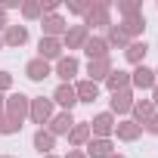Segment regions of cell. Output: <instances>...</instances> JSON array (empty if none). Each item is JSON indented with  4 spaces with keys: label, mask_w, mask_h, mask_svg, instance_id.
Masks as SVG:
<instances>
[{
    "label": "cell",
    "mask_w": 158,
    "mask_h": 158,
    "mask_svg": "<svg viewBox=\"0 0 158 158\" xmlns=\"http://www.w3.org/2000/svg\"><path fill=\"white\" fill-rule=\"evenodd\" d=\"M71 136H74V139H77V143H81V139H84V136H87V130H84V127H77V130H74V133H71Z\"/></svg>",
    "instance_id": "ac0fdd59"
},
{
    "label": "cell",
    "mask_w": 158,
    "mask_h": 158,
    "mask_svg": "<svg viewBox=\"0 0 158 158\" xmlns=\"http://www.w3.org/2000/svg\"><path fill=\"white\" fill-rule=\"evenodd\" d=\"M124 81H127V77H124V74H121V71H118V74H115V77H112V81H109V84H112V87H115V90H118V84H124Z\"/></svg>",
    "instance_id": "e0dca14e"
},
{
    "label": "cell",
    "mask_w": 158,
    "mask_h": 158,
    "mask_svg": "<svg viewBox=\"0 0 158 158\" xmlns=\"http://www.w3.org/2000/svg\"><path fill=\"white\" fill-rule=\"evenodd\" d=\"M143 53H146V44H143V47H139V44H136V47H130V59H139Z\"/></svg>",
    "instance_id": "2e32d148"
},
{
    "label": "cell",
    "mask_w": 158,
    "mask_h": 158,
    "mask_svg": "<svg viewBox=\"0 0 158 158\" xmlns=\"http://www.w3.org/2000/svg\"><path fill=\"white\" fill-rule=\"evenodd\" d=\"M136 84H139V87H149V84H152V74H149L146 68H139V71H136Z\"/></svg>",
    "instance_id": "8fae6325"
},
{
    "label": "cell",
    "mask_w": 158,
    "mask_h": 158,
    "mask_svg": "<svg viewBox=\"0 0 158 158\" xmlns=\"http://www.w3.org/2000/svg\"><path fill=\"white\" fill-rule=\"evenodd\" d=\"M68 124H71V115H59V118H56V124H53V130H56V133H62V130H68Z\"/></svg>",
    "instance_id": "ba28073f"
},
{
    "label": "cell",
    "mask_w": 158,
    "mask_h": 158,
    "mask_svg": "<svg viewBox=\"0 0 158 158\" xmlns=\"http://www.w3.org/2000/svg\"><path fill=\"white\" fill-rule=\"evenodd\" d=\"M127 99H130V96H127V93H121V96H118V93H115V109H127V106H130V102H127Z\"/></svg>",
    "instance_id": "9a60e30c"
},
{
    "label": "cell",
    "mask_w": 158,
    "mask_h": 158,
    "mask_svg": "<svg viewBox=\"0 0 158 158\" xmlns=\"http://www.w3.org/2000/svg\"><path fill=\"white\" fill-rule=\"evenodd\" d=\"M87 53H90V56H102V53H106V44H102V40H90V44H87Z\"/></svg>",
    "instance_id": "52a82bcc"
},
{
    "label": "cell",
    "mask_w": 158,
    "mask_h": 158,
    "mask_svg": "<svg viewBox=\"0 0 158 158\" xmlns=\"http://www.w3.org/2000/svg\"><path fill=\"white\" fill-rule=\"evenodd\" d=\"M77 93H81L84 99H96V84H81V87H77Z\"/></svg>",
    "instance_id": "8992f818"
},
{
    "label": "cell",
    "mask_w": 158,
    "mask_h": 158,
    "mask_svg": "<svg viewBox=\"0 0 158 158\" xmlns=\"http://www.w3.org/2000/svg\"><path fill=\"white\" fill-rule=\"evenodd\" d=\"M47 74H50L47 62H31V65H28V77H31V81H44Z\"/></svg>",
    "instance_id": "6da1fadb"
},
{
    "label": "cell",
    "mask_w": 158,
    "mask_h": 158,
    "mask_svg": "<svg viewBox=\"0 0 158 158\" xmlns=\"http://www.w3.org/2000/svg\"><path fill=\"white\" fill-rule=\"evenodd\" d=\"M74 68H77V65H74V59H62V62H59V74H62V77H71V74H74Z\"/></svg>",
    "instance_id": "3957f363"
},
{
    "label": "cell",
    "mask_w": 158,
    "mask_h": 158,
    "mask_svg": "<svg viewBox=\"0 0 158 158\" xmlns=\"http://www.w3.org/2000/svg\"><path fill=\"white\" fill-rule=\"evenodd\" d=\"M47 115H50V106H47V102H37V106H34V118H37V121H44Z\"/></svg>",
    "instance_id": "7c38bea8"
},
{
    "label": "cell",
    "mask_w": 158,
    "mask_h": 158,
    "mask_svg": "<svg viewBox=\"0 0 158 158\" xmlns=\"http://www.w3.org/2000/svg\"><path fill=\"white\" fill-rule=\"evenodd\" d=\"M25 40V28H13L10 31V44H22Z\"/></svg>",
    "instance_id": "5bb4252c"
},
{
    "label": "cell",
    "mask_w": 158,
    "mask_h": 158,
    "mask_svg": "<svg viewBox=\"0 0 158 158\" xmlns=\"http://www.w3.org/2000/svg\"><path fill=\"white\" fill-rule=\"evenodd\" d=\"M90 155H96V158H102V155H109V143H106V139H99V143H93V146H90Z\"/></svg>",
    "instance_id": "5b68a950"
},
{
    "label": "cell",
    "mask_w": 158,
    "mask_h": 158,
    "mask_svg": "<svg viewBox=\"0 0 158 158\" xmlns=\"http://www.w3.org/2000/svg\"><path fill=\"white\" fill-rule=\"evenodd\" d=\"M34 143H37V149H40V152H44V149H50V146H53V139H50V136H47V133H37V136H34Z\"/></svg>",
    "instance_id": "4fadbf2b"
},
{
    "label": "cell",
    "mask_w": 158,
    "mask_h": 158,
    "mask_svg": "<svg viewBox=\"0 0 158 158\" xmlns=\"http://www.w3.org/2000/svg\"><path fill=\"white\" fill-rule=\"evenodd\" d=\"M109 127H112V118H109V115H99V118H96V130H99V133H109Z\"/></svg>",
    "instance_id": "30bf717a"
},
{
    "label": "cell",
    "mask_w": 158,
    "mask_h": 158,
    "mask_svg": "<svg viewBox=\"0 0 158 158\" xmlns=\"http://www.w3.org/2000/svg\"><path fill=\"white\" fill-rule=\"evenodd\" d=\"M10 112H13L16 118H22V115H25V96H13V106H10Z\"/></svg>",
    "instance_id": "277c9868"
},
{
    "label": "cell",
    "mask_w": 158,
    "mask_h": 158,
    "mask_svg": "<svg viewBox=\"0 0 158 158\" xmlns=\"http://www.w3.org/2000/svg\"><path fill=\"white\" fill-rule=\"evenodd\" d=\"M40 53H44V56H56V53H59V47H56L53 40H40Z\"/></svg>",
    "instance_id": "9c48e42d"
},
{
    "label": "cell",
    "mask_w": 158,
    "mask_h": 158,
    "mask_svg": "<svg viewBox=\"0 0 158 158\" xmlns=\"http://www.w3.org/2000/svg\"><path fill=\"white\" fill-rule=\"evenodd\" d=\"M56 99L71 109V106H74V90H71V87H59V90H56Z\"/></svg>",
    "instance_id": "7a4b0ae2"
}]
</instances>
